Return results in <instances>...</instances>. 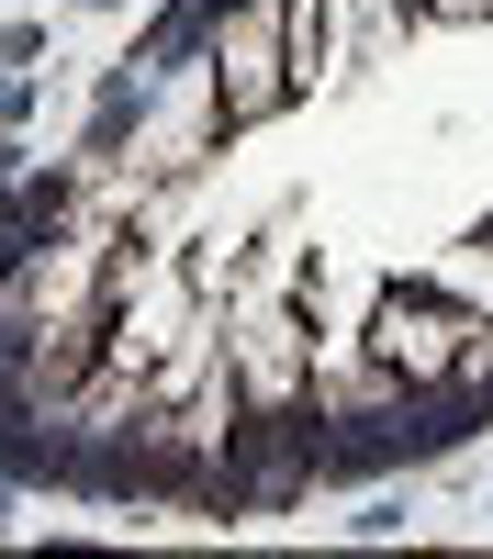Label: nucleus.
<instances>
[{
	"label": "nucleus",
	"mask_w": 493,
	"mask_h": 559,
	"mask_svg": "<svg viewBox=\"0 0 493 559\" xmlns=\"http://www.w3.org/2000/svg\"><path fill=\"white\" fill-rule=\"evenodd\" d=\"M437 12H482V0H437Z\"/></svg>",
	"instance_id": "1"
}]
</instances>
